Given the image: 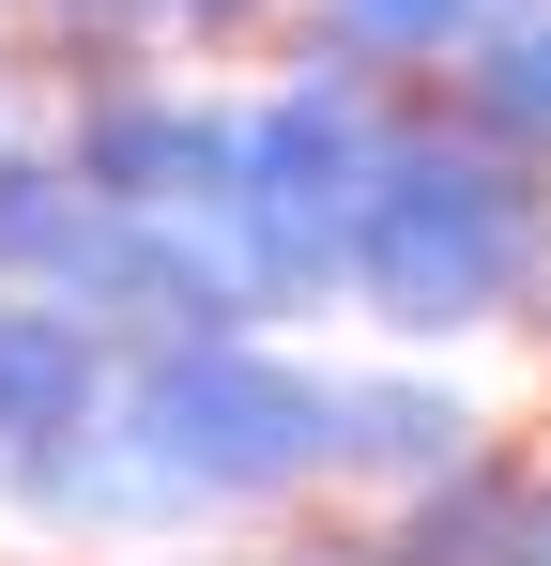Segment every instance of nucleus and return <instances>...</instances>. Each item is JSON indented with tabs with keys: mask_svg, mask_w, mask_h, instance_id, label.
Segmentation results:
<instances>
[{
	"mask_svg": "<svg viewBox=\"0 0 551 566\" xmlns=\"http://www.w3.org/2000/svg\"><path fill=\"white\" fill-rule=\"evenodd\" d=\"M506 245H521L506 185H475V169H414V185L367 214V291H383L398 322H459V306L506 291Z\"/></svg>",
	"mask_w": 551,
	"mask_h": 566,
	"instance_id": "f257e3e1",
	"label": "nucleus"
},
{
	"mask_svg": "<svg viewBox=\"0 0 551 566\" xmlns=\"http://www.w3.org/2000/svg\"><path fill=\"white\" fill-rule=\"evenodd\" d=\"M154 444H169V474H215V490H261V474H291L306 444H322V398L276 368H215V353H184L169 382H154Z\"/></svg>",
	"mask_w": 551,
	"mask_h": 566,
	"instance_id": "f03ea898",
	"label": "nucleus"
},
{
	"mask_svg": "<svg viewBox=\"0 0 551 566\" xmlns=\"http://www.w3.org/2000/svg\"><path fill=\"white\" fill-rule=\"evenodd\" d=\"M353 15H367V31H445L459 0H353Z\"/></svg>",
	"mask_w": 551,
	"mask_h": 566,
	"instance_id": "7ed1b4c3",
	"label": "nucleus"
},
{
	"mask_svg": "<svg viewBox=\"0 0 551 566\" xmlns=\"http://www.w3.org/2000/svg\"><path fill=\"white\" fill-rule=\"evenodd\" d=\"M506 107H537V123H551V46H521V62H506Z\"/></svg>",
	"mask_w": 551,
	"mask_h": 566,
	"instance_id": "20e7f679",
	"label": "nucleus"
}]
</instances>
